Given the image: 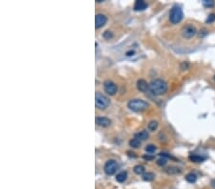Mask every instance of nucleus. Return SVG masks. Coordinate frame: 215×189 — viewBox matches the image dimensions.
Here are the masks:
<instances>
[{"instance_id":"24","label":"nucleus","mask_w":215,"mask_h":189,"mask_svg":"<svg viewBox=\"0 0 215 189\" xmlns=\"http://www.w3.org/2000/svg\"><path fill=\"white\" fill-rule=\"evenodd\" d=\"M103 37H104L105 39H111L113 37L112 32H110V31H105V32L103 33Z\"/></svg>"},{"instance_id":"19","label":"nucleus","mask_w":215,"mask_h":189,"mask_svg":"<svg viewBox=\"0 0 215 189\" xmlns=\"http://www.w3.org/2000/svg\"><path fill=\"white\" fill-rule=\"evenodd\" d=\"M144 167L143 165H136L134 167V172L137 175H144Z\"/></svg>"},{"instance_id":"10","label":"nucleus","mask_w":215,"mask_h":189,"mask_svg":"<svg viewBox=\"0 0 215 189\" xmlns=\"http://www.w3.org/2000/svg\"><path fill=\"white\" fill-rule=\"evenodd\" d=\"M137 88L141 92H146L149 89V84L144 80H139L137 81Z\"/></svg>"},{"instance_id":"23","label":"nucleus","mask_w":215,"mask_h":189,"mask_svg":"<svg viewBox=\"0 0 215 189\" xmlns=\"http://www.w3.org/2000/svg\"><path fill=\"white\" fill-rule=\"evenodd\" d=\"M203 5L204 7H207V8H210V7H213L215 5V2L213 0H204Z\"/></svg>"},{"instance_id":"13","label":"nucleus","mask_w":215,"mask_h":189,"mask_svg":"<svg viewBox=\"0 0 215 189\" xmlns=\"http://www.w3.org/2000/svg\"><path fill=\"white\" fill-rule=\"evenodd\" d=\"M148 137H149V134L147 131H145V130L135 134V139H138L139 140H145V139H147Z\"/></svg>"},{"instance_id":"11","label":"nucleus","mask_w":215,"mask_h":189,"mask_svg":"<svg viewBox=\"0 0 215 189\" xmlns=\"http://www.w3.org/2000/svg\"><path fill=\"white\" fill-rule=\"evenodd\" d=\"M147 8V3L144 2V0H137L135 2L134 5V10L135 11H144Z\"/></svg>"},{"instance_id":"22","label":"nucleus","mask_w":215,"mask_h":189,"mask_svg":"<svg viewBox=\"0 0 215 189\" xmlns=\"http://www.w3.org/2000/svg\"><path fill=\"white\" fill-rule=\"evenodd\" d=\"M156 149H157V147H156L154 144H149V145L145 147V151H146L147 153H154Z\"/></svg>"},{"instance_id":"4","label":"nucleus","mask_w":215,"mask_h":189,"mask_svg":"<svg viewBox=\"0 0 215 189\" xmlns=\"http://www.w3.org/2000/svg\"><path fill=\"white\" fill-rule=\"evenodd\" d=\"M95 104L98 109L104 110L109 106L110 100L106 96H104L99 92H97L95 94Z\"/></svg>"},{"instance_id":"9","label":"nucleus","mask_w":215,"mask_h":189,"mask_svg":"<svg viewBox=\"0 0 215 189\" xmlns=\"http://www.w3.org/2000/svg\"><path fill=\"white\" fill-rule=\"evenodd\" d=\"M96 123L99 126L107 127L111 124V120L108 118H104V116H98V118H96Z\"/></svg>"},{"instance_id":"25","label":"nucleus","mask_w":215,"mask_h":189,"mask_svg":"<svg viewBox=\"0 0 215 189\" xmlns=\"http://www.w3.org/2000/svg\"><path fill=\"white\" fill-rule=\"evenodd\" d=\"M214 21H215V13H210V15L207 16L206 22L207 23H212Z\"/></svg>"},{"instance_id":"3","label":"nucleus","mask_w":215,"mask_h":189,"mask_svg":"<svg viewBox=\"0 0 215 189\" xmlns=\"http://www.w3.org/2000/svg\"><path fill=\"white\" fill-rule=\"evenodd\" d=\"M149 107V104L143 100V99H132L128 102V108L130 110H132L134 112H141L144 111Z\"/></svg>"},{"instance_id":"18","label":"nucleus","mask_w":215,"mask_h":189,"mask_svg":"<svg viewBox=\"0 0 215 189\" xmlns=\"http://www.w3.org/2000/svg\"><path fill=\"white\" fill-rule=\"evenodd\" d=\"M154 178H155V175L153 173H151V172H147V173H144L143 175V179H144V181H153Z\"/></svg>"},{"instance_id":"21","label":"nucleus","mask_w":215,"mask_h":189,"mask_svg":"<svg viewBox=\"0 0 215 189\" xmlns=\"http://www.w3.org/2000/svg\"><path fill=\"white\" fill-rule=\"evenodd\" d=\"M156 162H157V164L159 166H165L166 163H167V159H165V158H160V159H158L157 160V161H156Z\"/></svg>"},{"instance_id":"15","label":"nucleus","mask_w":215,"mask_h":189,"mask_svg":"<svg viewBox=\"0 0 215 189\" xmlns=\"http://www.w3.org/2000/svg\"><path fill=\"white\" fill-rule=\"evenodd\" d=\"M165 172L167 173L168 175H176V174H180L182 172V170L180 169L178 167H174V166H170V167H167L165 169Z\"/></svg>"},{"instance_id":"16","label":"nucleus","mask_w":215,"mask_h":189,"mask_svg":"<svg viewBox=\"0 0 215 189\" xmlns=\"http://www.w3.org/2000/svg\"><path fill=\"white\" fill-rule=\"evenodd\" d=\"M186 181H188L189 183H194L197 181V175L194 173H188L186 176Z\"/></svg>"},{"instance_id":"5","label":"nucleus","mask_w":215,"mask_h":189,"mask_svg":"<svg viewBox=\"0 0 215 189\" xmlns=\"http://www.w3.org/2000/svg\"><path fill=\"white\" fill-rule=\"evenodd\" d=\"M197 33V30L195 26H193L192 24H188V25L183 26L182 29V36L183 38L189 39L193 37Z\"/></svg>"},{"instance_id":"29","label":"nucleus","mask_w":215,"mask_h":189,"mask_svg":"<svg viewBox=\"0 0 215 189\" xmlns=\"http://www.w3.org/2000/svg\"><path fill=\"white\" fill-rule=\"evenodd\" d=\"M214 80H215V75H214Z\"/></svg>"},{"instance_id":"27","label":"nucleus","mask_w":215,"mask_h":189,"mask_svg":"<svg viewBox=\"0 0 215 189\" xmlns=\"http://www.w3.org/2000/svg\"><path fill=\"white\" fill-rule=\"evenodd\" d=\"M134 54H135L134 51H129V52H127V53H126V56H133Z\"/></svg>"},{"instance_id":"28","label":"nucleus","mask_w":215,"mask_h":189,"mask_svg":"<svg viewBox=\"0 0 215 189\" xmlns=\"http://www.w3.org/2000/svg\"><path fill=\"white\" fill-rule=\"evenodd\" d=\"M211 186L213 187V189H215V180H212V181H211Z\"/></svg>"},{"instance_id":"17","label":"nucleus","mask_w":215,"mask_h":189,"mask_svg":"<svg viewBox=\"0 0 215 189\" xmlns=\"http://www.w3.org/2000/svg\"><path fill=\"white\" fill-rule=\"evenodd\" d=\"M129 145L133 148H139L141 146V140H139L138 139H132L129 140Z\"/></svg>"},{"instance_id":"2","label":"nucleus","mask_w":215,"mask_h":189,"mask_svg":"<svg viewBox=\"0 0 215 189\" xmlns=\"http://www.w3.org/2000/svg\"><path fill=\"white\" fill-rule=\"evenodd\" d=\"M183 18V12L181 7L179 6H173L172 9L170 10L169 13V20L172 24H178L182 21Z\"/></svg>"},{"instance_id":"20","label":"nucleus","mask_w":215,"mask_h":189,"mask_svg":"<svg viewBox=\"0 0 215 189\" xmlns=\"http://www.w3.org/2000/svg\"><path fill=\"white\" fill-rule=\"evenodd\" d=\"M158 128V122L156 121V120H152L148 123V129L150 130V131H155L156 129Z\"/></svg>"},{"instance_id":"14","label":"nucleus","mask_w":215,"mask_h":189,"mask_svg":"<svg viewBox=\"0 0 215 189\" xmlns=\"http://www.w3.org/2000/svg\"><path fill=\"white\" fill-rule=\"evenodd\" d=\"M127 179V172L126 171H121L119 174H117L116 176V181L119 183H124Z\"/></svg>"},{"instance_id":"1","label":"nucleus","mask_w":215,"mask_h":189,"mask_svg":"<svg viewBox=\"0 0 215 189\" xmlns=\"http://www.w3.org/2000/svg\"><path fill=\"white\" fill-rule=\"evenodd\" d=\"M167 83L160 78H156V80H151L149 83V90L155 96H161L164 95L167 91Z\"/></svg>"},{"instance_id":"8","label":"nucleus","mask_w":215,"mask_h":189,"mask_svg":"<svg viewBox=\"0 0 215 189\" xmlns=\"http://www.w3.org/2000/svg\"><path fill=\"white\" fill-rule=\"evenodd\" d=\"M107 22V17L106 15H102V13H98L95 16V27L97 29L102 28V26H104Z\"/></svg>"},{"instance_id":"12","label":"nucleus","mask_w":215,"mask_h":189,"mask_svg":"<svg viewBox=\"0 0 215 189\" xmlns=\"http://www.w3.org/2000/svg\"><path fill=\"white\" fill-rule=\"evenodd\" d=\"M188 159L192 161V162H195V163H201L203 162V161L206 160V158H204L202 156H199V155H196V154H191L190 156L188 157Z\"/></svg>"},{"instance_id":"26","label":"nucleus","mask_w":215,"mask_h":189,"mask_svg":"<svg viewBox=\"0 0 215 189\" xmlns=\"http://www.w3.org/2000/svg\"><path fill=\"white\" fill-rule=\"evenodd\" d=\"M144 160H154V157L153 156H149V155H144V156L143 157Z\"/></svg>"},{"instance_id":"7","label":"nucleus","mask_w":215,"mask_h":189,"mask_svg":"<svg viewBox=\"0 0 215 189\" xmlns=\"http://www.w3.org/2000/svg\"><path fill=\"white\" fill-rule=\"evenodd\" d=\"M103 87H104V91L106 94H108L110 96H114L118 91V87H117L116 83H114V82L111 80H106L104 83H103Z\"/></svg>"},{"instance_id":"6","label":"nucleus","mask_w":215,"mask_h":189,"mask_svg":"<svg viewBox=\"0 0 215 189\" xmlns=\"http://www.w3.org/2000/svg\"><path fill=\"white\" fill-rule=\"evenodd\" d=\"M118 169H119V164L115 160H109L108 161H106L104 165V172L107 175H109V176L114 175Z\"/></svg>"}]
</instances>
